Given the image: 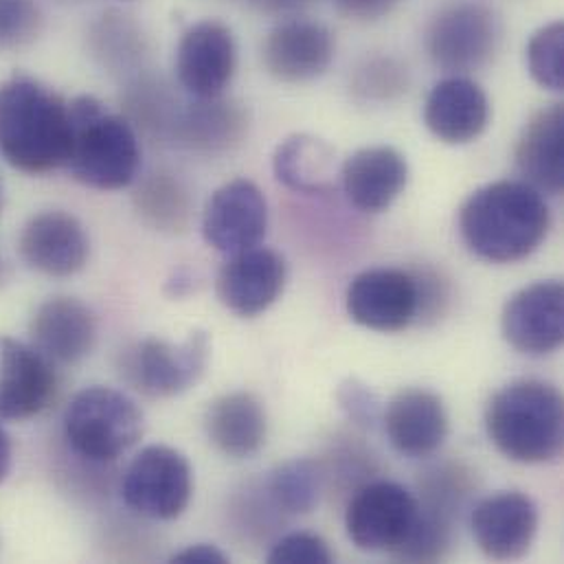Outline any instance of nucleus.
<instances>
[{
	"mask_svg": "<svg viewBox=\"0 0 564 564\" xmlns=\"http://www.w3.org/2000/svg\"><path fill=\"white\" fill-rule=\"evenodd\" d=\"M269 229V203L262 189L249 178H234L218 187L203 214L205 242L234 256L260 247Z\"/></svg>",
	"mask_w": 564,
	"mask_h": 564,
	"instance_id": "obj_12",
	"label": "nucleus"
},
{
	"mask_svg": "<svg viewBox=\"0 0 564 564\" xmlns=\"http://www.w3.org/2000/svg\"><path fill=\"white\" fill-rule=\"evenodd\" d=\"M68 448L93 464L126 455L143 435V413L123 391L93 384L77 391L62 417Z\"/></svg>",
	"mask_w": 564,
	"mask_h": 564,
	"instance_id": "obj_5",
	"label": "nucleus"
},
{
	"mask_svg": "<svg viewBox=\"0 0 564 564\" xmlns=\"http://www.w3.org/2000/svg\"><path fill=\"white\" fill-rule=\"evenodd\" d=\"M347 200L362 214L387 212L409 183L406 159L391 145L356 150L340 167Z\"/></svg>",
	"mask_w": 564,
	"mask_h": 564,
	"instance_id": "obj_22",
	"label": "nucleus"
},
{
	"mask_svg": "<svg viewBox=\"0 0 564 564\" xmlns=\"http://www.w3.org/2000/svg\"><path fill=\"white\" fill-rule=\"evenodd\" d=\"M517 165L525 183L539 189L541 194H563V104H552L532 115L517 143Z\"/></svg>",
	"mask_w": 564,
	"mask_h": 564,
	"instance_id": "obj_23",
	"label": "nucleus"
},
{
	"mask_svg": "<svg viewBox=\"0 0 564 564\" xmlns=\"http://www.w3.org/2000/svg\"><path fill=\"white\" fill-rule=\"evenodd\" d=\"M285 260L278 251L253 247L229 256L218 273V299L238 316L251 318L267 312L283 292Z\"/></svg>",
	"mask_w": 564,
	"mask_h": 564,
	"instance_id": "obj_17",
	"label": "nucleus"
},
{
	"mask_svg": "<svg viewBox=\"0 0 564 564\" xmlns=\"http://www.w3.org/2000/svg\"><path fill=\"white\" fill-rule=\"evenodd\" d=\"M141 218L159 231H183L192 218V196L185 183L165 170L145 176L134 194Z\"/></svg>",
	"mask_w": 564,
	"mask_h": 564,
	"instance_id": "obj_27",
	"label": "nucleus"
},
{
	"mask_svg": "<svg viewBox=\"0 0 564 564\" xmlns=\"http://www.w3.org/2000/svg\"><path fill=\"white\" fill-rule=\"evenodd\" d=\"M503 338L521 354L545 356L564 340V285L536 282L510 296L501 314Z\"/></svg>",
	"mask_w": 564,
	"mask_h": 564,
	"instance_id": "obj_15",
	"label": "nucleus"
},
{
	"mask_svg": "<svg viewBox=\"0 0 564 564\" xmlns=\"http://www.w3.org/2000/svg\"><path fill=\"white\" fill-rule=\"evenodd\" d=\"M332 561L334 554L329 545L310 532H292L283 536L269 554V563L275 564H329Z\"/></svg>",
	"mask_w": 564,
	"mask_h": 564,
	"instance_id": "obj_31",
	"label": "nucleus"
},
{
	"mask_svg": "<svg viewBox=\"0 0 564 564\" xmlns=\"http://www.w3.org/2000/svg\"><path fill=\"white\" fill-rule=\"evenodd\" d=\"M55 395V362L31 343L0 336V420H31L46 411Z\"/></svg>",
	"mask_w": 564,
	"mask_h": 564,
	"instance_id": "obj_13",
	"label": "nucleus"
},
{
	"mask_svg": "<svg viewBox=\"0 0 564 564\" xmlns=\"http://www.w3.org/2000/svg\"><path fill=\"white\" fill-rule=\"evenodd\" d=\"M0 214H2V185H0Z\"/></svg>",
	"mask_w": 564,
	"mask_h": 564,
	"instance_id": "obj_37",
	"label": "nucleus"
},
{
	"mask_svg": "<svg viewBox=\"0 0 564 564\" xmlns=\"http://www.w3.org/2000/svg\"><path fill=\"white\" fill-rule=\"evenodd\" d=\"M11 462H13V446H11V437H9V435H7V431L0 426V484L9 477Z\"/></svg>",
	"mask_w": 564,
	"mask_h": 564,
	"instance_id": "obj_35",
	"label": "nucleus"
},
{
	"mask_svg": "<svg viewBox=\"0 0 564 564\" xmlns=\"http://www.w3.org/2000/svg\"><path fill=\"white\" fill-rule=\"evenodd\" d=\"M212 338L196 329L183 343L148 336L119 354V376L148 398H174L192 389L207 371Z\"/></svg>",
	"mask_w": 564,
	"mask_h": 564,
	"instance_id": "obj_6",
	"label": "nucleus"
},
{
	"mask_svg": "<svg viewBox=\"0 0 564 564\" xmlns=\"http://www.w3.org/2000/svg\"><path fill=\"white\" fill-rule=\"evenodd\" d=\"M44 29V13L35 0H0V53L31 46Z\"/></svg>",
	"mask_w": 564,
	"mask_h": 564,
	"instance_id": "obj_30",
	"label": "nucleus"
},
{
	"mask_svg": "<svg viewBox=\"0 0 564 564\" xmlns=\"http://www.w3.org/2000/svg\"><path fill=\"white\" fill-rule=\"evenodd\" d=\"M499 15L479 0H457L442 7L429 24L426 48L440 68L470 73L484 68L501 44Z\"/></svg>",
	"mask_w": 564,
	"mask_h": 564,
	"instance_id": "obj_9",
	"label": "nucleus"
},
{
	"mask_svg": "<svg viewBox=\"0 0 564 564\" xmlns=\"http://www.w3.org/2000/svg\"><path fill=\"white\" fill-rule=\"evenodd\" d=\"M424 123L435 139L448 145L473 143L490 123V99L477 82L451 75L429 93Z\"/></svg>",
	"mask_w": 564,
	"mask_h": 564,
	"instance_id": "obj_20",
	"label": "nucleus"
},
{
	"mask_svg": "<svg viewBox=\"0 0 564 564\" xmlns=\"http://www.w3.org/2000/svg\"><path fill=\"white\" fill-rule=\"evenodd\" d=\"M338 7L354 18H382L387 15L400 0H336Z\"/></svg>",
	"mask_w": 564,
	"mask_h": 564,
	"instance_id": "obj_33",
	"label": "nucleus"
},
{
	"mask_svg": "<svg viewBox=\"0 0 564 564\" xmlns=\"http://www.w3.org/2000/svg\"><path fill=\"white\" fill-rule=\"evenodd\" d=\"M338 402L347 417L360 426H373L378 420V398L358 380H347L340 384Z\"/></svg>",
	"mask_w": 564,
	"mask_h": 564,
	"instance_id": "obj_32",
	"label": "nucleus"
},
{
	"mask_svg": "<svg viewBox=\"0 0 564 564\" xmlns=\"http://www.w3.org/2000/svg\"><path fill=\"white\" fill-rule=\"evenodd\" d=\"M278 181L296 194H329L336 189V154L312 134H292L273 156Z\"/></svg>",
	"mask_w": 564,
	"mask_h": 564,
	"instance_id": "obj_26",
	"label": "nucleus"
},
{
	"mask_svg": "<svg viewBox=\"0 0 564 564\" xmlns=\"http://www.w3.org/2000/svg\"><path fill=\"white\" fill-rule=\"evenodd\" d=\"M528 68L543 88H564V24L554 20L539 29L528 44Z\"/></svg>",
	"mask_w": 564,
	"mask_h": 564,
	"instance_id": "obj_29",
	"label": "nucleus"
},
{
	"mask_svg": "<svg viewBox=\"0 0 564 564\" xmlns=\"http://www.w3.org/2000/svg\"><path fill=\"white\" fill-rule=\"evenodd\" d=\"M351 321L373 332H402L420 318V278L402 269L358 273L345 292Z\"/></svg>",
	"mask_w": 564,
	"mask_h": 564,
	"instance_id": "obj_10",
	"label": "nucleus"
},
{
	"mask_svg": "<svg viewBox=\"0 0 564 564\" xmlns=\"http://www.w3.org/2000/svg\"><path fill=\"white\" fill-rule=\"evenodd\" d=\"M209 442L227 457L247 459L262 451L269 435L267 409L258 395L234 391L216 398L205 413Z\"/></svg>",
	"mask_w": 564,
	"mask_h": 564,
	"instance_id": "obj_24",
	"label": "nucleus"
},
{
	"mask_svg": "<svg viewBox=\"0 0 564 564\" xmlns=\"http://www.w3.org/2000/svg\"><path fill=\"white\" fill-rule=\"evenodd\" d=\"M486 431L497 451L512 462H554L563 451V395L545 380H512L490 398Z\"/></svg>",
	"mask_w": 564,
	"mask_h": 564,
	"instance_id": "obj_3",
	"label": "nucleus"
},
{
	"mask_svg": "<svg viewBox=\"0 0 564 564\" xmlns=\"http://www.w3.org/2000/svg\"><path fill=\"white\" fill-rule=\"evenodd\" d=\"M334 35L312 20H285L264 40L267 70L285 84H301L323 75L334 59Z\"/></svg>",
	"mask_w": 564,
	"mask_h": 564,
	"instance_id": "obj_19",
	"label": "nucleus"
},
{
	"mask_svg": "<svg viewBox=\"0 0 564 564\" xmlns=\"http://www.w3.org/2000/svg\"><path fill=\"white\" fill-rule=\"evenodd\" d=\"M18 253L31 271L46 278H73L88 262L90 240L77 216L46 209L22 225Z\"/></svg>",
	"mask_w": 564,
	"mask_h": 564,
	"instance_id": "obj_14",
	"label": "nucleus"
},
{
	"mask_svg": "<svg viewBox=\"0 0 564 564\" xmlns=\"http://www.w3.org/2000/svg\"><path fill=\"white\" fill-rule=\"evenodd\" d=\"M7 275H9V269H7V262H4V260H2V256H0V285L4 283Z\"/></svg>",
	"mask_w": 564,
	"mask_h": 564,
	"instance_id": "obj_36",
	"label": "nucleus"
},
{
	"mask_svg": "<svg viewBox=\"0 0 564 564\" xmlns=\"http://www.w3.org/2000/svg\"><path fill=\"white\" fill-rule=\"evenodd\" d=\"M73 123L68 101L29 75L0 82V156L22 174L66 165Z\"/></svg>",
	"mask_w": 564,
	"mask_h": 564,
	"instance_id": "obj_2",
	"label": "nucleus"
},
{
	"mask_svg": "<svg viewBox=\"0 0 564 564\" xmlns=\"http://www.w3.org/2000/svg\"><path fill=\"white\" fill-rule=\"evenodd\" d=\"M269 495L285 514H310L321 495V473L310 459L283 462L271 473Z\"/></svg>",
	"mask_w": 564,
	"mask_h": 564,
	"instance_id": "obj_28",
	"label": "nucleus"
},
{
	"mask_svg": "<svg viewBox=\"0 0 564 564\" xmlns=\"http://www.w3.org/2000/svg\"><path fill=\"white\" fill-rule=\"evenodd\" d=\"M68 108L73 137L64 167L70 176L99 192L130 187L141 170V143L134 126L108 112L90 95L70 99Z\"/></svg>",
	"mask_w": 564,
	"mask_h": 564,
	"instance_id": "obj_4",
	"label": "nucleus"
},
{
	"mask_svg": "<svg viewBox=\"0 0 564 564\" xmlns=\"http://www.w3.org/2000/svg\"><path fill=\"white\" fill-rule=\"evenodd\" d=\"M245 115L236 104L218 99H196L176 115L172 134L192 152L216 154L240 143L245 134Z\"/></svg>",
	"mask_w": 564,
	"mask_h": 564,
	"instance_id": "obj_25",
	"label": "nucleus"
},
{
	"mask_svg": "<svg viewBox=\"0 0 564 564\" xmlns=\"http://www.w3.org/2000/svg\"><path fill=\"white\" fill-rule=\"evenodd\" d=\"M470 525L479 550L490 561H519L536 539L539 508L523 492H497L475 506Z\"/></svg>",
	"mask_w": 564,
	"mask_h": 564,
	"instance_id": "obj_16",
	"label": "nucleus"
},
{
	"mask_svg": "<svg viewBox=\"0 0 564 564\" xmlns=\"http://www.w3.org/2000/svg\"><path fill=\"white\" fill-rule=\"evenodd\" d=\"M29 338L55 365H77L95 349V312L75 296H51L35 307Z\"/></svg>",
	"mask_w": 564,
	"mask_h": 564,
	"instance_id": "obj_18",
	"label": "nucleus"
},
{
	"mask_svg": "<svg viewBox=\"0 0 564 564\" xmlns=\"http://www.w3.org/2000/svg\"><path fill=\"white\" fill-rule=\"evenodd\" d=\"M238 44L231 26L220 20L192 24L176 48L178 84L194 99H218L234 82Z\"/></svg>",
	"mask_w": 564,
	"mask_h": 564,
	"instance_id": "obj_11",
	"label": "nucleus"
},
{
	"mask_svg": "<svg viewBox=\"0 0 564 564\" xmlns=\"http://www.w3.org/2000/svg\"><path fill=\"white\" fill-rule=\"evenodd\" d=\"M422 519L420 499L395 481L362 486L345 510L349 541L369 554L402 561Z\"/></svg>",
	"mask_w": 564,
	"mask_h": 564,
	"instance_id": "obj_7",
	"label": "nucleus"
},
{
	"mask_svg": "<svg viewBox=\"0 0 564 564\" xmlns=\"http://www.w3.org/2000/svg\"><path fill=\"white\" fill-rule=\"evenodd\" d=\"M194 495L189 459L165 444L145 446L126 468L121 479L123 503L152 521L178 519Z\"/></svg>",
	"mask_w": 564,
	"mask_h": 564,
	"instance_id": "obj_8",
	"label": "nucleus"
},
{
	"mask_svg": "<svg viewBox=\"0 0 564 564\" xmlns=\"http://www.w3.org/2000/svg\"><path fill=\"white\" fill-rule=\"evenodd\" d=\"M170 563L178 564H225L229 563L227 554L220 552L216 545H207V543H200V545H192L178 554H174L170 558Z\"/></svg>",
	"mask_w": 564,
	"mask_h": 564,
	"instance_id": "obj_34",
	"label": "nucleus"
},
{
	"mask_svg": "<svg viewBox=\"0 0 564 564\" xmlns=\"http://www.w3.org/2000/svg\"><path fill=\"white\" fill-rule=\"evenodd\" d=\"M391 446L411 459L429 457L448 437V413L442 398L429 389L398 391L382 415Z\"/></svg>",
	"mask_w": 564,
	"mask_h": 564,
	"instance_id": "obj_21",
	"label": "nucleus"
},
{
	"mask_svg": "<svg viewBox=\"0 0 564 564\" xmlns=\"http://www.w3.org/2000/svg\"><path fill=\"white\" fill-rule=\"evenodd\" d=\"M550 227V205L525 181L484 185L459 209V231L466 247L492 264L530 258L545 242Z\"/></svg>",
	"mask_w": 564,
	"mask_h": 564,
	"instance_id": "obj_1",
	"label": "nucleus"
}]
</instances>
